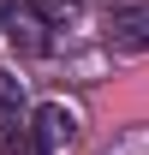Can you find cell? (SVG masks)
I'll list each match as a JSON object with an SVG mask.
<instances>
[{
	"mask_svg": "<svg viewBox=\"0 0 149 155\" xmlns=\"http://www.w3.org/2000/svg\"><path fill=\"white\" fill-rule=\"evenodd\" d=\"M101 42L113 54H149V6H119L101 30Z\"/></svg>",
	"mask_w": 149,
	"mask_h": 155,
	"instance_id": "obj_1",
	"label": "cell"
},
{
	"mask_svg": "<svg viewBox=\"0 0 149 155\" xmlns=\"http://www.w3.org/2000/svg\"><path fill=\"white\" fill-rule=\"evenodd\" d=\"M48 30H54V24L42 18L30 0H18V6L6 12V36H12V48H18V54H48V48H54V42H48Z\"/></svg>",
	"mask_w": 149,
	"mask_h": 155,
	"instance_id": "obj_2",
	"label": "cell"
},
{
	"mask_svg": "<svg viewBox=\"0 0 149 155\" xmlns=\"http://www.w3.org/2000/svg\"><path fill=\"white\" fill-rule=\"evenodd\" d=\"M30 131H36V143H42V149L54 155V149H66V143L78 137V114L66 107V101H42V107H36V119H30Z\"/></svg>",
	"mask_w": 149,
	"mask_h": 155,
	"instance_id": "obj_3",
	"label": "cell"
},
{
	"mask_svg": "<svg viewBox=\"0 0 149 155\" xmlns=\"http://www.w3.org/2000/svg\"><path fill=\"white\" fill-rule=\"evenodd\" d=\"M18 119H24V84L0 72V131H6V125H18Z\"/></svg>",
	"mask_w": 149,
	"mask_h": 155,
	"instance_id": "obj_4",
	"label": "cell"
},
{
	"mask_svg": "<svg viewBox=\"0 0 149 155\" xmlns=\"http://www.w3.org/2000/svg\"><path fill=\"white\" fill-rule=\"evenodd\" d=\"M0 155H48V149L36 143V131H30V125H18V131L6 125V131H0Z\"/></svg>",
	"mask_w": 149,
	"mask_h": 155,
	"instance_id": "obj_5",
	"label": "cell"
},
{
	"mask_svg": "<svg viewBox=\"0 0 149 155\" xmlns=\"http://www.w3.org/2000/svg\"><path fill=\"white\" fill-rule=\"evenodd\" d=\"M30 6H36V12H42V18H48V24H66V18H72V12H78L72 0H30Z\"/></svg>",
	"mask_w": 149,
	"mask_h": 155,
	"instance_id": "obj_6",
	"label": "cell"
}]
</instances>
